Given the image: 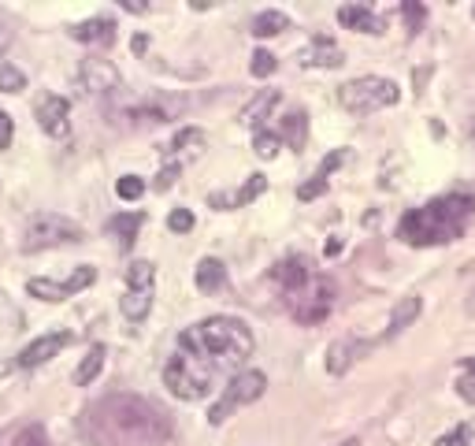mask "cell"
Wrapping results in <instances>:
<instances>
[{"mask_svg":"<svg viewBox=\"0 0 475 446\" xmlns=\"http://www.w3.org/2000/svg\"><path fill=\"white\" fill-rule=\"evenodd\" d=\"M86 435L97 446H164L171 420L138 394H108L86 409Z\"/></svg>","mask_w":475,"mask_h":446,"instance_id":"cell-1","label":"cell"},{"mask_svg":"<svg viewBox=\"0 0 475 446\" xmlns=\"http://www.w3.org/2000/svg\"><path fill=\"white\" fill-rule=\"evenodd\" d=\"M471 219H475V197L445 193L438 202H428V205L405 212L402 223H397V238L405 245H416V250H423V245H449V242L464 238Z\"/></svg>","mask_w":475,"mask_h":446,"instance_id":"cell-2","label":"cell"},{"mask_svg":"<svg viewBox=\"0 0 475 446\" xmlns=\"http://www.w3.org/2000/svg\"><path fill=\"white\" fill-rule=\"evenodd\" d=\"M253 331L238 316H208L179 335V350L208 361L212 368H238L245 357H253Z\"/></svg>","mask_w":475,"mask_h":446,"instance_id":"cell-3","label":"cell"},{"mask_svg":"<svg viewBox=\"0 0 475 446\" xmlns=\"http://www.w3.org/2000/svg\"><path fill=\"white\" fill-rule=\"evenodd\" d=\"M212 380H216V368L208 361H201V357L186 354V350H174V357L164 368L167 390L174 394V399H182V402H201V399H208Z\"/></svg>","mask_w":475,"mask_h":446,"instance_id":"cell-4","label":"cell"},{"mask_svg":"<svg viewBox=\"0 0 475 446\" xmlns=\"http://www.w3.org/2000/svg\"><path fill=\"white\" fill-rule=\"evenodd\" d=\"M338 101L345 112L353 116H371L379 108H390L402 101V90H397L394 79H375V74H364V79H353L338 90Z\"/></svg>","mask_w":475,"mask_h":446,"instance_id":"cell-5","label":"cell"},{"mask_svg":"<svg viewBox=\"0 0 475 446\" xmlns=\"http://www.w3.org/2000/svg\"><path fill=\"white\" fill-rule=\"evenodd\" d=\"M335 297H338V290H335V283L323 276V271H316V276L301 287V290H293V294H286L283 302L290 305V316L297 320V324H305V328H312V324H323V320L331 316V309H335Z\"/></svg>","mask_w":475,"mask_h":446,"instance_id":"cell-6","label":"cell"},{"mask_svg":"<svg viewBox=\"0 0 475 446\" xmlns=\"http://www.w3.org/2000/svg\"><path fill=\"white\" fill-rule=\"evenodd\" d=\"M71 242H82L79 223L60 216V212H41L27 223V242H22V250L38 253V250H53V245H71Z\"/></svg>","mask_w":475,"mask_h":446,"instance_id":"cell-7","label":"cell"},{"mask_svg":"<svg viewBox=\"0 0 475 446\" xmlns=\"http://www.w3.org/2000/svg\"><path fill=\"white\" fill-rule=\"evenodd\" d=\"M264 390H267V376H264V372H257V368L238 372V376L227 383V390H223V399L208 409V425H223V420H227L234 409L264 399Z\"/></svg>","mask_w":475,"mask_h":446,"instance_id":"cell-8","label":"cell"},{"mask_svg":"<svg viewBox=\"0 0 475 446\" xmlns=\"http://www.w3.org/2000/svg\"><path fill=\"white\" fill-rule=\"evenodd\" d=\"M153 279H157V264L153 261H134L127 268V294H123V316L131 320V324H141L153 309Z\"/></svg>","mask_w":475,"mask_h":446,"instance_id":"cell-9","label":"cell"},{"mask_svg":"<svg viewBox=\"0 0 475 446\" xmlns=\"http://www.w3.org/2000/svg\"><path fill=\"white\" fill-rule=\"evenodd\" d=\"M93 279H97V268L93 264H79L67 279H30L27 290H30V297H38V302H53L56 305V302H67V297H74L79 290L93 287Z\"/></svg>","mask_w":475,"mask_h":446,"instance_id":"cell-10","label":"cell"},{"mask_svg":"<svg viewBox=\"0 0 475 446\" xmlns=\"http://www.w3.org/2000/svg\"><path fill=\"white\" fill-rule=\"evenodd\" d=\"M38 123H41V131L48 138L64 142L71 134V101L60 97V93H45L38 101Z\"/></svg>","mask_w":475,"mask_h":446,"instance_id":"cell-11","label":"cell"},{"mask_svg":"<svg viewBox=\"0 0 475 446\" xmlns=\"http://www.w3.org/2000/svg\"><path fill=\"white\" fill-rule=\"evenodd\" d=\"M67 342H71L67 331H48V335H41V339H34V342L22 346L19 357H15V368H41L45 361H53Z\"/></svg>","mask_w":475,"mask_h":446,"instance_id":"cell-12","label":"cell"},{"mask_svg":"<svg viewBox=\"0 0 475 446\" xmlns=\"http://www.w3.org/2000/svg\"><path fill=\"white\" fill-rule=\"evenodd\" d=\"M316 276V268H312V261L309 257H286V261H279L271 268V279H275V287H279V294L286 297V294H293V290H301L309 279Z\"/></svg>","mask_w":475,"mask_h":446,"instance_id":"cell-13","label":"cell"},{"mask_svg":"<svg viewBox=\"0 0 475 446\" xmlns=\"http://www.w3.org/2000/svg\"><path fill=\"white\" fill-rule=\"evenodd\" d=\"M79 82L86 93H115L123 86L115 64H108V60H86L79 67Z\"/></svg>","mask_w":475,"mask_h":446,"instance_id":"cell-14","label":"cell"},{"mask_svg":"<svg viewBox=\"0 0 475 446\" xmlns=\"http://www.w3.org/2000/svg\"><path fill=\"white\" fill-rule=\"evenodd\" d=\"M301 67H342L345 64V53H342V45L335 41V38H323V34H316L305 48H301Z\"/></svg>","mask_w":475,"mask_h":446,"instance_id":"cell-15","label":"cell"},{"mask_svg":"<svg viewBox=\"0 0 475 446\" xmlns=\"http://www.w3.org/2000/svg\"><path fill=\"white\" fill-rule=\"evenodd\" d=\"M182 112V101L179 97H153V101H138L127 108V119L134 123H167Z\"/></svg>","mask_w":475,"mask_h":446,"instance_id":"cell-16","label":"cell"},{"mask_svg":"<svg viewBox=\"0 0 475 446\" xmlns=\"http://www.w3.org/2000/svg\"><path fill=\"white\" fill-rule=\"evenodd\" d=\"M264 190H267V179L260 176V171H253L242 190H234V193H208V205L212 209H245V205H253Z\"/></svg>","mask_w":475,"mask_h":446,"instance_id":"cell-17","label":"cell"},{"mask_svg":"<svg viewBox=\"0 0 475 446\" xmlns=\"http://www.w3.org/2000/svg\"><path fill=\"white\" fill-rule=\"evenodd\" d=\"M338 22L345 30H357V34H383L386 22L375 15L368 4H342L338 8Z\"/></svg>","mask_w":475,"mask_h":446,"instance_id":"cell-18","label":"cell"},{"mask_svg":"<svg viewBox=\"0 0 475 446\" xmlns=\"http://www.w3.org/2000/svg\"><path fill=\"white\" fill-rule=\"evenodd\" d=\"M71 38L82 41V45H112L115 41V22L97 15V19H86V22H74L71 27Z\"/></svg>","mask_w":475,"mask_h":446,"instance_id":"cell-19","label":"cell"},{"mask_svg":"<svg viewBox=\"0 0 475 446\" xmlns=\"http://www.w3.org/2000/svg\"><path fill=\"white\" fill-rule=\"evenodd\" d=\"M193 283L201 294H219L223 287H227V264L216 261V257H205L193 271Z\"/></svg>","mask_w":475,"mask_h":446,"instance_id":"cell-20","label":"cell"},{"mask_svg":"<svg viewBox=\"0 0 475 446\" xmlns=\"http://www.w3.org/2000/svg\"><path fill=\"white\" fill-rule=\"evenodd\" d=\"M141 223H145L141 212H119V216L108 219V235L119 238V250H131L134 238H138V231H141Z\"/></svg>","mask_w":475,"mask_h":446,"instance_id":"cell-21","label":"cell"},{"mask_svg":"<svg viewBox=\"0 0 475 446\" xmlns=\"http://www.w3.org/2000/svg\"><path fill=\"white\" fill-rule=\"evenodd\" d=\"M364 350L360 342H353V339H338L331 350H327V372L331 376H342V372H349V365L357 361V354Z\"/></svg>","mask_w":475,"mask_h":446,"instance_id":"cell-22","label":"cell"},{"mask_svg":"<svg viewBox=\"0 0 475 446\" xmlns=\"http://www.w3.org/2000/svg\"><path fill=\"white\" fill-rule=\"evenodd\" d=\"M105 357H108V350H105L101 342H93V346H89V354L82 357V365L74 368V383H79V387H89V383H93L97 376H101V368H105Z\"/></svg>","mask_w":475,"mask_h":446,"instance_id":"cell-23","label":"cell"},{"mask_svg":"<svg viewBox=\"0 0 475 446\" xmlns=\"http://www.w3.org/2000/svg\"><path fill=\"white\" fill-rule=\"evenodd\" d=\"M275 105H279V93H275V90H264L260 97H257V101H249L245 108H242V123H245V127H257L260 131V123L267 119V112L275 108Z\"/></svg>","mask_w":475,"mask_h":446,"instance_id":"cell-24","label":"cell"},{"mask_svg":"<svg viewBox=\"0 0 475 446\" xmlns=\"http://www.w3.org/2000/svg\"><path fill=\"white\" fill-rule=\"evenodd\" d=\"M279 138H283L290 149H305V138H309V116H305V112H290V116L279 123Z\"/></svg>","mask_w":475,"mask_h":446,"instance_id":"cell-25","label":"cell"},{"mask_svg":"<svg viewBox=\"0 0 475 446\" xmlns=\"http://www.w3.org/2000/svg\"><path fill=\"white\" fill-rule=\"evenodd\" d=\"M283 30H290V15H286V12L267 8V12H260V15L253 19V34H257V38H275V34H283Z\"/></svg>","mask_w":475,"mask_h":446,"instance_id":"cell-26","label":"cell"},{"mask_svg":"<svg viewBox=\"0 0 475 446\" xmlns=\"http://www.w3.org/2000/svg\"><path fill=\"white\" fill-rule=\"evenodd\" d=\"M420 316V297H405V302H397L394 313H390V328H386V339H394L397 331H405L412 320Z\"/></svg>","mask_w":475,"mask_h":446,"instance_id":"cell-27","label":"cell"},{"mask_svg":"<svg viewBox=\"0 0 475 446\" xmlns=\"http://www.w3.org/2000/svg\"><path fill=\"white\" fill-rule=\"evenodd\" d=\"M205 149V131H197V127H186V131H179L174 134V142H171V153L174 157H193V153H201Z\"/></svg>","mask_w":475,"mask_h":446,"instance_id":"cell-28","label":"cell"},{"mask_svg":"<svg viewBox=\"0 0 475 446\" xmlns=\"http://www.w3.org/2000/svg\"><path fill=\"white\" fill-rule=\"evenodd\" d=\"M279 145H283V138H279V131H257V138H253V149H257V157H264V160H275L279 157Z\"/></svg>","mask_w":475,"mask_h":446,"instance_id":"cell-29","label":"cell"},{"mask_svg":"<svg viewBox=\"0 0 475 446\" xmlns=\"http://www.w3.org/2000/svg\"><path fill=\"white\" fill-rule=\"evenodd\" d=\"M457 394H461V399H464L468 406H475V357H464V365H461Z\"/></svg>","mask_w":475,"mask_h":446,"instance_id":"cell-30","label":"cell"},{"mask_svg":"<svg viewBox=\"0 0 475 446\" xmlns=\"http://www.w3.org/2000/svg\"><path fill=\"white\" fill-rule=\"evenodd\" d=\"M0 90H8V93L27 90V74H22L19 67H12V64H0Z\"/></svg>","mask_w":475,"mask_h":446,"instance_id":"cell-31","label":"cell"},{"mask_svg":"<svg viewBox=\"0 0 475 446\" xmlns=\"http://www.w3.org/2000/svg\"><path fill=\"white\" fill-rule=\"evenodd\" d=\"M275 67H279V60H275L267 48H257V53H253V64H249L253 79H267V74H275Z\"/></svg>","mask_w":475,"mask_h":446,"instance_id":"cell-32","label":"cell"},{"mask_svg":"<svg viewBox=\"0 0 475 446\" xmlns=\"http://www.w3.org/2000/svg\"><path fill=\"white\" fill-rule=\"evenodd\" d=\"M435 446H471V425L464 420V425L449 428L445 435H438V439H435Z\"/></svg>","mask_w":475,"mask_h":446,"instance_id":"cell-33","label":"cell"},{"mask_svg":"<svg viewBox=\"0 0 475 446\" xmlns=\"http://www.w3.org/2000/svg\"><path fill=\"white\" fill-rule=\"evenodd\" d=\"M115 193L123 197V202H138V197L145 193V179H138V176H123V179L115 183Z\"/></svg>","mask_w":475,"mask_h":446,"instance_id":"cell-34","label":"cell"},{"mask_svg":"<svg viewBox=\"0 0 475 446\" xmlns=\"http://www.w3.org/2000/svg\"><path fill=\"white\" fill-rule=\"evenodd\" d=\"M167 231H174V235L193 231V212H190V209H171V216H167Z\"/></svg>","mask_w":475,"mask_h":446,"instance_id":"cell-35","label":"cell"},{"mask_svg":"<svg viewBox=\"0 0 475 446\" xmlns=\"http://www.w3.org/2000/svg\"><path fill=\"white\" fill-rule=\"evenodd\" d=\"M12 446H48V435H45L41 425H30V428H22V432L15 435Z\"/></svg>","mask_w":475,"mask_h":446,"instance_id":"cell-36","label":"cell"},{"mask_svg":"<svg viewBox=\"0 0 475 446\" xmlns=\"http://www.w3.org/2000/svg\"><path fill=\"white\" fill-rule=\"evenodd\" d=\"M319 193H327V179H319V176H312L309 183L297 186V197H301V202H312V197H319Z\"/></svg>","mask_w":475,"mask_h":446,"instance_id":"cell-37","label":"cell"},{"mask_svg":"<svg viewBox=\"0 0 475 446\" xmlns=\"http://www.w3.org/2000/svg\"><path fill=\"white\" fill-rule=\"evenodd\" d=\"M12 138H15V123H12L8 112H0V149H8Z\"/></svg>","mask_w":475,"mask_h":446,"instance_id":"cell-38","label":"cell"},{"mask_svg":"<svg viewBox=\"0 0 475 446\" xmlns=\"http://www.w3.org/2000/svg\"><path fill=\"white\" fill-rule=\"evenodd\" d=\"M174 179H179V164H167V167L160 171V176H157V190H171Z\"/></svg>","mask_w":475,"mask_h":446,"instance_id":"cell-39","label":"cell"},{"mask_svg":"<svg viewBox=\"0 0 475 446\" xmlns=\"http://www.w3.org/2000/svg\"><path fill=\"white\" fill-rule=\"evenodd\" d=\"M402 15L409 19V30H416V27H420V19H423V8H420V4H405Z\"/></svg>","mask_w":475,"mask_h":446,"instance_id":"cell-40","label":"cell"},{"mask_svg":"<svg viewBox=\"0 0 475 446\" xmlns=\"http://www.w3.org/2000/svg\"><path fill=\"white\" fill-rule=\"evenodd\" d=\"M131 48H134V53L141 56V53H145V48H148V38H145V34H138V38L131 41Z\"/></svg>","mask_w":475,"mask_h":446,"instance_id":"cell-41","label":"cell"},{"mask_svg":"<svg viewBox=\"0 0 475 446\" xmlns=\"http://www.w3.org/2000/svg\"><path fill=\"white\" fill-rule=\"evenodd\" d=\"M342 253V238H331L327 242V257H338Z\"/></svg>","mask_w":475,"mask_h":446,"instance_id":"cell-42","label":"cell"},{"mask_svg":"<svg viewBox=\"0 0 475 446\" xmlns=\"http://www.w3.org/2000/svg\"><path fill=\"white\" fill-rule=\"evenodd\" d=\"M15 368V361H8V357H0V380H4L8 376V372Z\"/></svg>","mask_w":475,"mask_h":446,"instance_id":"cell-43","label":"cell"},{"mask_svg":"<svg viewBox=\"0 0 475 446\" xmlns=\"http://www.w3.org/2000/svg\"><path fill=\"white\" fill-rule=\"evenodd\" d=\"M8 41H12V38H8V30H4V27H0V48H4Z\"/></svg>","mask_w":475,"mask_h":446,"instance_id":"cell-44","label":"cell"},{"mask_svg":"<svg viewBox=\"0 0 475 446\" xmlns=\"http://www.w3.org/2000/svg\"><path fill=\"white\" fill-rule=\"evenodd\" d=\"M468 313L475 316V290H471V297H468Z\"/></svg>","mask_w":475,"mask_h":446,"instance_id":"cell-45","label":"cell"}]
</instances>
